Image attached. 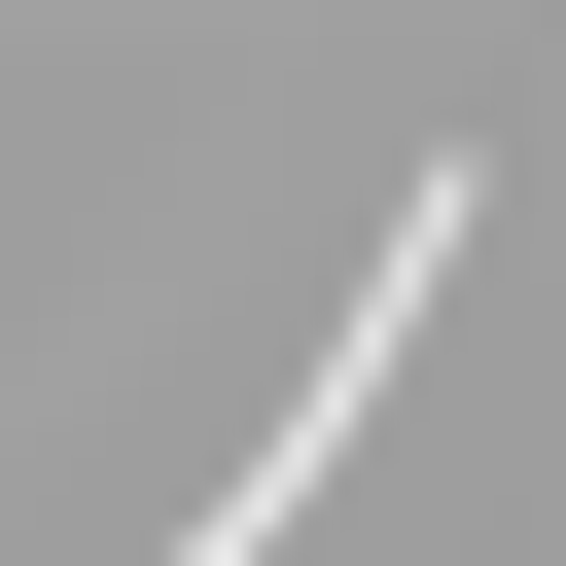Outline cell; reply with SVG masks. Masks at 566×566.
<instances>
[{"mask_svg":"<svg viewBox=\"0 0 566 566\" xmlns=\"http://www.w3.org/2000/svg\"><path fill=\"white\" fill-rule=\"evenodd\" d=\"M460 212H495V177H460V142H424V177H389V212H354V318H318V389H248V460H212V495H177V531H142V566H283V531H318V460H354V424H389V389H424V318H460Z\"/></svg>","mask_w":566,"mask_h":566,"instance_id":"6da1fadb","label":"cell"}]
</instances>
